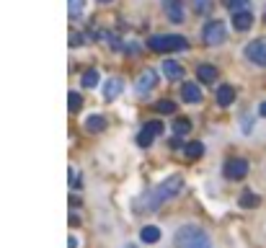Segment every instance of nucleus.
Wrapping results in <instances>:
<instances>
[{"label": "nucleus", "mask_w": 266, "mask_h": 248, "mask_svg": "<svg viewBox=\"0 0 266 248\" xmlns=\"http://www.w3.org/2000/svg\"><path fill=\"white\" fill-rule=\"evenodd\" d=\"M189 130H192V121H189V119H183V116H178L176 121H173V132L178 135V137H183Z\"/></svg>", "instance_id": "19"}, {"label": "nucleus", "mask_w": 266, "mask_h": 248, "mask_svg": "<svg viewBox=\"0 0 266 248\" xmlns=\"http://www.w3.org/2000/svg\"><path fill=\"white\" fill-rule=\"evenodd\" d=\"M233 26H235L238 31H248V29L253 26V16H251V11H243V13H233Z\"/></svg>", "instance_id": "12"}, {"label": "nucleus", "mask_w": 266, "mask_h": 248, "mask_svg": "<svg viewBox=\"0 0 266 248\" xmlns=\"http://www.w3.org/2000/svg\"><path fill=\"white\" fill-rule=\"evenodd\" d=\"M67 106H70V111H78L81 109V96L78 93H67Z\"/></svg>", "instance_id": "25"}, {"label": "nucleus", "mask_w": 266, "mask_h": 248, "mask_svg": "<svg viewBox=\"0 0 266 248\" xmlns=\"http://www.w3.org/2000/svg\"><path fill=\"white\" fill-rule=\"evenodd\" d=\"M243 52H246V57H248L253 65L266 67V39H253V41H248Z\"/></svg>", "instance_id": "5"}, {"label": "nucleus", "mask_w": 266, "mask_h": 248, "mask_svg": "<svg viewBox=\"0 0 266 248\" xmlns=\"http://www.w3.org/2000/svg\"><path fill=\"white\" fill-rule=\"evenodd\" d=\"M140 238H142L145 243H158V240H161V228H158V225H145L142 233H140Z\"/></svg>", "instance_id": "16"}, {"label": "nucleus", "mask_w": 266, "mask_h": 248, "mask_svg": "<svg viewBox=\"0 0 266 248\" xmlns=\"http://www.w3.org/2000/svg\"><path fill=\"white\" fill-rule=\"evenodd\" d=\"M233 101H235L233 86H220V88H217V104H220V106H230Z\"/></svg>", "instance_id": "14"}, {"label": "nucleus", "mask_w": 266, "mask_h": 248, "mask_svg": "<svg viewBox=\"0 0 266 248\" xmlns=\"http://www.w3.org/2000/svg\"><path fill=\"white\" fill-rule=\"evenodd\" d=\"M83 8H86V0H67V13H70V18H81Z\"/></svg>", "instance_id": "18"}, {"label": "nucleus", "mask_w": 266, "mask_h": 248, "mask_svg": "<svg viewBox=\"0 0 266 248\" xmlns=\"http://www.w3.org/2000/svg\"><path fill=\"white\" fill-rule=\"evenodd\" d=\"M202 39L207 41V44H222V41L227 39V29L222 21H207V26L202 29Z\"/></svg>", "instance_id": "4"}, {"label": "nucleus", "mask_w": 266, "mask_h": 248, "mask_svg": "<svg viewBox=\"0 0 266 248\" xmlns=\"http://www.w3.org/2000/svg\"><path fill=\"white\" fill-rule=\"evenodd\" d=\"M258 204V196L253 194V191H246L243 196H241V207H256Z\"/></svg>", "instance_id": "23"}, {"label": "nucleus", "mask_w": 266, "mask_h": 248, "mask_svg": "<svg viewBox=\"0 0 266 248\" xmlns=\"http://www.w3.org/2000/svg\"><path fill=\"white\" fill-rule=\"evenodd\" d=\"M119 93H122V80H119V78L106 80V86H103V98H106V101H114Z\"/></svg>", "instance_id": "11"}, {"label": "nucleus", "mask_w": 266, "mask_h": 248, "mask_svg": "<svg viewBox=\"0 0 266 248\" xmlns=\"http://www.w3.org/2000/svg\"><path fill=\"white\" fill-rule=\"evenodd\" d=\"M101 3H111V0H101Z\"/></svg>", "instance_id": "29"}, {"label": "nucleus", "mask_w": 266, "mask_h": 248, "mask_svg": "<svg viewBox=\"0 0 266 248\" xmlns=\"http://www.w3.org/2000/svg\"><path fill=\"white\" fill-rule=\"evenodd\" d=\"M246 173H248V163H246L243 158H233V160L225 163V176H227V179L241 181V179H246Z\"/></svg>", "instance_id": "7"}, {"label": "nucleus", "mask_w": 266, "mask_h": 248, "mask_svg": "<svg viewBox=\"0 0 266 248\" xmlns=\"http://www.w3.org/2000/svg\"><path fill=\"white\" fill-rule=\"evenodd\" d=\"M83 86H86V88H96V86H98V72H96V70H88V72L83 75Z\"/></svg>", "instance_id": "22"}, {"label": "nucleus", "mask_w": 266, "mask_h": 248, "mask_svg": "<svg viewBox=\"0 0 266 248\" xmlns=\"http://www.w3.org/2000/svg\"><path fill=\"white\" fill-rule=\"evenodd\" d=\"M147 47L155 49V52H178V49L189 47V41L183 36H171V34L166 36V34H161V36H150Z\"/></svg>", "instance_id": "3"}, {"label": "nucleus", "mask_w": 266, "mask_h": 248, "mask_svg": "<svg viewBox=\"0 0 266 248\" xmlns=\"http://www.w3.org/2000/svg\"><path fill=\"white\" fill-rule=\"evenodd\" d=\"M163 11H166V16H168L173 23H181V21H183V8H181V0H163Z\"/></svg>", "instance_id": "9"}, {"label": "nucleus", "mask_w": 266, "mask_h": 248, "mask_svg": "<svg viewBox=\"0 0 266 248\" xmlns=\"http://www.w3.org/2000/svg\"><path fill=\"white\" fill-rule=\"evenodd\" d=\"M209 3H212V0H192V8H194L197 13H204V11L209 8Z\"/></svg>", "instance_id": "26"}, {"label": "nucleus", "mask_w": 266, "mask_h": 248, "mask_svg": "<svg viewBox=\"0 0 266 248\" xmlns=\"http://www.w3.org/2000/svg\"><path fill=\"white\" fill-rule=\"evenodd\" d=\"M163 132V124L161 121H147L145 127H142V132L137 135V145H142V147H150L155 142V137Z\"/></svg>", "instance_id": "6"}, {"label": "nucleus", "mask_w": 266, "mask_h": 248, "mask_svg": "<svg viewBox=\"0 0 266 248\" xmlns=\"http://www.w3.org/2000/svg\"><path fill=\"white\" fill-rule=\"evenodd\" d=\"M127 248H137V245H127Z\"/></svg>", "instance_id": "30"}, {"label": "nucleus", "mask_w": 266, "mask_h": 248, "mask_svg": "<svg viewBox=\"0 0 266 248\" xmlns=\"http://www.w3.org/2000/svg\"><path fill=\"white\" fill-rule=\"evenodd\" d=\"M186 155H189V158H199V155H202V142H189Z\"/></svg>", "instance_id": "24"}, {"label": "nucleus", "mask_w": 266, "mask_h": 248, "mask_svg": "<svg viewBox=\"0 0 266 248\" xmlns=\"http://www.w3.org/2000/svg\"><path fill=\"white\" fill-rule=\"evenodd\" d=\"M227 8L233 13H243V11H248V0H227Z\"/></svg>", "instance_id": "21"}, {"label": "nucleus", "mask_w": 266, "mask_h": 248, "mask_svg": "<svg viewBox=\"0 0 266 248\" xmlns=\"http://www.w3.org/2000/svg\"><path fill=\"white\" fill-rule=\"evenodd\" d=\"M258 114H261V116H266V101H263V104L258 106Z\"/></svg>", "instance_id": "28"}, {"label": "nucleus", "mask_w": 266, "mask_h": 248, "mask_svg": "<svg viewBox=\"0 0 266 248\" xmlns=\"http://www.w3.org/2000/svg\"><path fill=\"white\" fill-rule=\"evenodd\" d=\"M197 78H199V83H209V86H212V83L217 80V70L212 65H199L197 67Z\"/></svg>", "instance_id": "15"}, {"label": "nucleus", "mask_w": 266, "mask_h": 248, "mask_svg": "<svg viewBox=\"0 0 266 248\" xmlns=\"http://www.w3.org/2000/svg\"><path fill=\"white\" fill-rule=\"evenodd\" d=\"M155 109H158L161 114H173V111H176V104H173L171 98H161V101L155 104Z\"/></svg>", "instance_id": "20"}, {"label": "nucleus", "mask_w": 266, "mask_h": 248, "mask_svg": "<svg viewBox=\"0 0 266 248\" xmlns=\"http://www.w3.org/2000/svg\"><path fill=\"white\" fill-rule=\"evenodd\" d=\"M155 83H158V75L153 70H145L140 78H137V93H147V91H153L155 88Z\"/></svg>", "instance_id": "8"}, {"label": "nucleus", "mask_w": 266, "mask_h": 248, "mask_svg": "<svg viewBox=\"0 0 266 248\" xmlns=\"http://www.w3.org/2000/svg\"><path fill=\"white\" fill-rule=\"evenodd\" d=\"M181 176H171V179H166V181H161L158 186H150L140 199H137V210L140 212H155V210H161V207L171 199V196H176L178 191H181Z\"/></svg>", "instance_id": "1"}, {"label": "nucleus", "mask_w": 266, "mask_h": 248, "mask_svg": "<svg viewBox=\"0 0 266 248\" xmlns=\"http://www.w3.org/2000/svg\"><path fill=\"white\" fill-rule=\"evenodd\" d=\"M173 245L176 248H212V240L202 228L183 225V228H178V233L173 238Z\"/></svg>", "instance_id": "2"}, {"label": "nucleus", "mask_w": 266, "mask_h": 248, "mask_svg": "<svg viewBox=\"0 0 266 248\" xmlns=\"http://www.w3.org/2000/svg\"><path fill=\"white\" fill-rule=\"evenodd\" d=\"M103 124H106V119H103L101 114H91V116L86 119V127H88L91 132H101V130H103Z\"/></svg>", "instance_id": "17"}, {"label": "nucleus", "mask_w": 266, "mask_h": 248, "mask_svg": "<svg viewBox=\"0 0 266 248\" xmlns=\"http://www.w3.org/2000/svg\"><path fill=\"white\" fill-rule=\"evenodd\" d=\"M181 96H183L186 104H199V101H202V88L197 86V83H183Z\"/></svg>", "instance_id": "10"}, {"label": "nucleus", "mask_w": 266, "mask_h": 248, "mask_svg": "<svg viewBox=\"0 0 266 248\" xmlns=\"http://www.w3.org/2000/svg\"><path fill=\"white\" fill-rule=\"evenodd\" d=\"M163 72H166L168 80H181L183 78V67L178 62H173V60H166L163 62Z\"/></svg>", "instance_id": "13"}, {"label": "nucleus", "mask_w": 266, "mask_h": 248, "mask_svg": "<svg viewBox=\"0 0 266 248\" xmlns=\"http://www.w3.org/2000/svg\"><path fill=\"white\" fill-rule=\"evenodd\" d=\"M243 132H246V135L251 132V119H248V116H243Z\"/></svg>", "instance_id": "27"}]
</instances>
